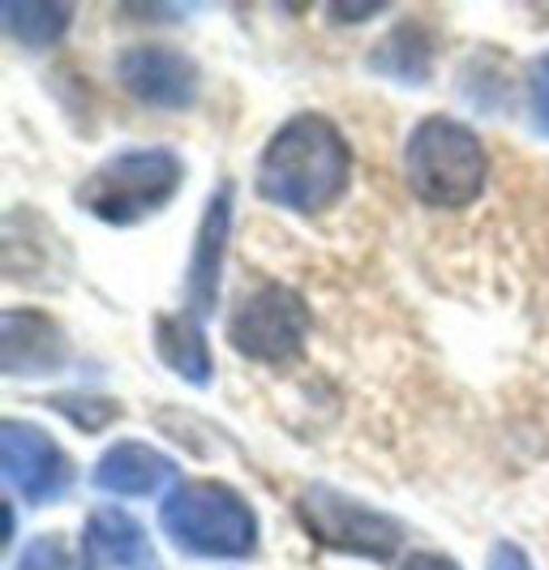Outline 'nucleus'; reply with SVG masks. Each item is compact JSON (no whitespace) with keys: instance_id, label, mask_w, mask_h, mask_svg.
<instances>
[{"instance_id":"1","label":"nucleus","mask_w":549,"mask_h":570,"mask_svg":"<svg viewBox=\"0 0 549 570\" xmlns=\"http://www.w3.org/2000/svg\"><path fill=\"white\" fill-rule=\"evenodd\" d=\"M352 150L326 116H292L258 159V194L296 215H322L344 198Z\"/></svg>"},{"instance_id":"2","label":"nucleus","mask_w":549,"mask_h":570,"mask_svg":"<svg viewBox=\"0 0 549 570\" xmlns=\"http://www.w3.org/2000/svg\"><path fill=\"white\" fill-rule=\"evenodd\" d=\"M404 168L412 194L425 206L460 210L486 189L490 159H486L481 138L468 125L451 120V116H425L408 134Z\"/></svg>"},{"instance_id":"3","label":"nucleus","mask_w":549,"mask_h":570,"mask_svg":"<svg viewBox=\"0 0 549 570\" xmlns=\"http://www.w3.org/2000/svg\"><path fill=\"white\" fill-rule=\"evenodd\" d=\"M159 523L194 558H249L258 549L254 507L219 481H189L168 493Z\"/></svg>"},{"instance_id":"4","label":"nucleus","mask_w":549,"mask_h":570,"mask_svg":"<svg viewBox=\"0 0 549 570\" xmlns=\"http://www.w3.org/2000/svg\"><path fill=\"white\" fill-rule=\"evenodd\" d=\"M180 185V159L164 146L146 150H120L104 168H95L78 189V202L87 206L95 219L129 228L168 206Z\"/></svg>"},{"instance_id":"5","label":"nucleus","mask_w":549,"mask_h":570,"mask_svg":"<svg viewBox=\"0 0 549 570\" xmlns=\"http://www.w3.org/2000/svg\"><path fill=\"white\" fill-rule=\"evenodd\" d=\"M305 340H310V305L284 284L245 296L228 326L232 347L258 365H284L292 356H301Z\"/></svg>"},{"instance_id":"6","label":"nucleus","mask_w":549,"mask_h":570,"mask_svg":"<svg viewBox=\"0 0 549 570\" xmlns=\"http://www.w3.org/2000/svg\"><path fill=\"white\" fill-rule=\"evenodd\" d=\"M301 514H305V528L322 544L344 549V553H361V558H378V562H386L404 541V528L395 519L370 511L365 502L344 498L335 489H310L301 498Z\"/></svg>"},{"instance_id":"7","label":"nucleus","mask_w":549,"mask_h":570,"mask_svg":"<svg viewBox=\"0 0 549 570\" xmlns=\"http://www.w3.org/2000/svg\"><path fill=\"white\" fill-rule=\"evenodd\" d=\"M0 472L4 485L22 493L30 507H52L73 489V459L35 425L4 421L0 425Z\"/></svg>"},{"instance_id":"8","label":"nucleus","mask_w":549,"mask_h":570,"mask_svg":"<svg viewBox=\"0 0 549 570\" xmlns=\"http://www.w3.org/2000/svg\"><path fill=\"white\" fill-rule=\"evenodd\" d=\"M116 78L120 86L143 99L150 108H168V112H180L198 99V65L185 57V52H173V48H129L116 60Z\"/></svg>"},{"instance_id":"9","label":"nucleus","mask_w":549,"mask_h":570,"mask_svg":"<svg viewBox=\"0 0 549 570\" xmlns=\"http://www.w3.org/2000/svg\"><path fill=\"white\" fill-rule=\"evenodd\" d=\"M69 361V343L48 314L35 309H9L0 317V370L9 377L27 373H57Z\"/></svg>"},{"instance_id":"10","label":"nucleus","mask_w":549,"mask_h":570,"mask_svg":"<svg viewBox=\"0 0 549 570\" xmlns=\"http://www.w3.org/2000/svg\"><path fill=\"white\" fill-rule=\"evenodd\" d=\"M82 570H164L159 553L134 514L95 511L82 528Z\"/></svg>"},{"instance_id":"11","label":"nucleus","mask_w":549,"mask_h":570,"mask_svg":"<svg viewBox=\"0 0 549 570\" xmlns=\"http://www.w3.org/2000/svg\"><path fill=\"white\" fill-rule=\"evenodd\" d=\"M232 236V185L224 180L215 189V198L203 210V232L194 245V262H189V314H210L215 296H219V271H224V249Z\"/></svg>"},{"instance_id":"12","label":"nucleus","mask_w":549,"mask_h":570,"mask_svg":"<svg viewBox=\"0 0 549 570\" xmlns=\"http://www.w3.org/2000/svg\"><path fill=\"white\" fill-rule=\"evenodd\" d=\"M176 476V463L146 442H116L95 463V485L116 498H150Z\"/></svg>"},{"instance_id":"13","label":"nucleus","mask_w":549,"mask_h":570,"mask_svg":"<svg viewBox=\"0 0 549 570\" xmlns=\"http://www.w3.org/2000/svg\"><path fill=\"white\" fill-rule=\"evenodd\" d=\"M434 57H438L434 35L421 27V22H404V27H395L370 52V69L382 73V78H391V82L421 86L430 82V73H434Z\"/></svg>"},{"instance_id":"14","label":"nucleus","mask_w":549,"mask_h":570,"mask_svg":"<svg viewBox=\"0 0 549 570\" xmlns=\"http://www.w3.org/2000/svg\"><path fill=\"white\" fill-rule=\"evenodd\" d=\"M155 347L164 356V365L180 373L189 386H206L215 370H210V347L203 335V317L198 314H164L155 317Z\"/></svg>"},{"instance_id":"15","label":"nucleus","mask_w":549,"mask_h":570,"mask_svg":"<svg viewBox=\"0 0 549 570\" xmlns=\"http://www.w3.org/2000/svg\"><path fill=\"white\" fill-rule=\"evenodd\" d=\"M4 30L13 39H22L27 48H48L57 43L65 30L73 27V9L69 4H0Z\"/></svg>"},{"instance_id":"16","label":"nucleus","mask_w":549,"mask_h":570,"mask_svg":"<svg viewBox=\"0 0 549 570\" xmlns=\"http://www.w3.org/2000/svg\"><path fill=\"white\" fill-rule=\"evenodd\" d=\"M48 403H52L57 412H65V416L82 429V433H95V429H104L108 421H116L112 400H90V395H52Z\"/></svg>"},{"instance_id":"17","label":"nucleus","mask_w":549,"mask_h":570,"mask_svg":"<svg viewBox=\"0 0 549 570\" xmlns=\"http://www.w3.org/2000/svg\"><path fill=\"white\" fill-rule=\"evenodd\" d=\"M13 570H78V567H73V558H69V549H65L60 537H39V541L18 558Z\"/></svg>"},{"instance_id":"18","label":"nucleus","mask_w":549,"mask_h":570,"mask_svg":"<svg viewBox=\"0 0 549 570\" xmlns=\"http://www.w3.org/2000/svg\"><path fill=\"white\" fill-rule=\"evenodd\" d=\"M528 108H532L537 129L549 134V52L532 60V69H528Z\"/></svg>"},{"instance_id":"19","label":"nucleus","mask_w":549,"mask_h":570,"mask_svg":"<svg viewBox=\"0 0 549 570\" xmlns=\"http://www.w3.org/2000/svg\"><path fill=\"white\" fill-rule=\"evenodd\" d=\"M490 570H532V562H528V553H523L520 544L498 541L490 549Z\"/></svg>"},{"instance_id":"20","label":"nucleus","mask_w":549,"mask_h":570,"mask_svg":"<svg viewBox=\"0 0 549 570\" xmlns=\"http://www.w3.org/2000/svg\"><path fill=\"white\" fill-rule=\"evenodd\" d=\"M404 570H460V562L447 558V553H412L404 562Z\"/></svg>"},{"instance_id":"21","label":"nucleus","mask_w":549,"mask_h":570,"mask_svg":"<svg viewBox=\"0 0 549 570\" xmlns=\"http://www.w3.org/2000/svg\"><path fill=\"white\" fill-rule=\"evenodd\" d=\"M382 13V4H331V18H347V22H356V18H378Z\"/></svg>"}]
</instances>
